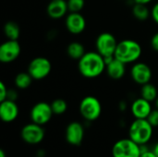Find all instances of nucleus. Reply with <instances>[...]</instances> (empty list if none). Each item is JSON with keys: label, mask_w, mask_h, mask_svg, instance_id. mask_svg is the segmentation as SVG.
<instances>
[{"label": "nucleus", "mask_w": 158, "mask_h": 157, "mask_svg": "<svg viewBox=\"0 0 158 157\" xmlns=\"http://www.w3.org/2000/svg\"><path fill=\"white\" fill-rule=\"evenodd\" d=\"M81 117L87 121H94L99 118L102 113V105L100 101L92 95L84 97L79 106Z\"/></svg>", "instance_id": "nucleus-4"}, {"label": "nucleus", "mask_w": 158, "mask_h": 157, "mask_svg": "<svg viewBox=\"0 0 158 157\" xmlns=\"http://www.w3.org/2000/svg\"><path fill=\"white\" fill-rule=\"evenodd\" d=\"M132 14L135 19L139 20H146L151 16V11L147 7V5L136 4L132 6Z\"/></svg>", "instance_id": "nucleus-22"}, {"label": "nucleus", "mask_w": 158, "mask_h": 157, "mask_svg": "<svg viewBox=\"0 0 158 157\" xmlns=\"http://www.w3.org/2000/svg\"><path fill=\"white\" fill-rule=\"evenodd\" d=\"M143 49L138 42L131 39H126L118 43L115 57L127 65L136 62L141 57Z\"/></svg>", "instance_id": "nucleus-2"}, {"label": "nucleus", "mask_w": 158, "mask_h": 157, "mask_svg": "<svg viewBox=\"0 0 158 157\" xmlns=\"http://www.w3.org/2000/svg\"><path fill=\"white\" fill-rule=\"evenodd\" d=\"M151 46L155 51L158 52V32L153 35L151 39Z\"/></svg>", "instance_id": "nucleus-28"}, {"label": "nucleus", "mask_w": 158, "mask_h": 157, "mask_svg": "<svg viewBox=\"0 0 158 157\" xmlns=\"http://www.w3.org/2000/svg\"><path fill=\"white\" fill-rule=\"evenodd\" d=\"M52 70V64L50 60L44 56L33 58L28 66V72L33 80L40 81L46 78Z\"/></svg>", "instance_id": "nucleus-6"}, {"label": "nucleus", "mask_w": 158, "mask_h": 157, "mask_svg": "<svg viewBox=\"0 0 158 157\" xmlns=\"http://www.w3.org/2000/svg\"><path fill=\"white\" fill-rule=\"evenodd\" d=\"M153 152L156 154V155L158 157V142L156 143V145L154 146V148H153Z\"/></svg>", "instance_id": "nucleus-32"}, {"label": "nucleus", "mask_w": 158, "mask_h": 157, "mask_svg": "<svg viewBox=\"0 0 158 157\" xmlns=\"http://www.w3.org/2000/svg\"><path fill=\"white\" fill-rule=\"evenodd\" d=\"M134 3L136 4H143V5H148L150 2H152L153 0H133Z\"/></svg>", "instance_id": "nucleus-31"}, {"label": "nucleus", "mask_w": 158, "mask_h": 157, "mask_svg": "<svg viewBox=\"0 0 158 157\" xmlns=\"http://www.w3.org/2000/svg\"><path fill=\"white\" fill-rule=\"evenodd\" d=\"M45 131L43 126L34 122L26 124L20 131L21 139L28 144L35 145L43 142L44 139Z\"/></svg>", "instance_id": "nucleus-8"}, {"label": "nucleus", "mask_w": 158, "mask_h": 157, "mask_svg": "<svg viewBox=\"0 0 158 157\" xmlns=\"http://www.w3.org/2000/svg\"><path fill=\"white\" fill-rule=\"evenodd\" d=\"M152 105L151 102L140 97L133 101L131 106V111L132 116L135 118L140 119H147L148 116L152 112Z\"/></svg>", "instance_id": "nucleus-15"}, {"label": "nucleus", "mask_w": 158, "mask_h": 157, "mask_svg": "<svg viewBox=\"0 0 158 157\" xmlns=\"http://www.w3.org/2000/svg\"><path fill=\"white\" fill-rule=\"evenodd\" d=\"M118 43L117 39L112 33L102 32L97 36L95 41L96 51L104 57L115 56Z\"/></svg>", "instance_id": "nucleus-7"}, {"label": "nucleus", "mask_w": 158, "mask_h": 157, "mask_svg": "<svg viewBox=\"0 0 158 157\" xmlns=\"http://www.w3.org/2000/svg\"><path fill=\"white\" fill-rule=\"evenodd\" d=\"M142 155H141V157H157L156 155V154L150 150H143V147H142Z\"/></svg>", "instance_id": "nucleus-29"}, {"label": "nucleus", "mask_w": 158, "mask_h": 157, "mask_svg": "<svg viewBox=\"0 0 158 157\" xmlns=\"http://www.w3.org/2000/svg\"><path fill=\"white\" fill-rule=\"evenodd\" d=\"M131 76L137 84L143 85L150 82L152 79V69L147 64L138 62L132 66L131 69Z\"/></svg>", "instance_id": "nucleus-12"}, {"label": "nucleus", "mask_w": 158, "mask_h": 157, "mask_svg": "<svg viewBox=\"0 0 158 157\" xmlns=\"http://www.w3.org/2000/svg\"><path fill=\"white\" fill-rule=\"evenodd\" d=\"M147 120L149 121V123L154 127L156 128L158 127V109L152 110V112L150 113V115L147 118Z\"/></svg>", "instance_id": "nucleus-25"}, {"label": "nucleus", "mask_w": 158, "mask_h": 157, "mask_svg": "<svg viewBox=\"0 0 158 157\" xmlns=\"http://www.w3.org/2000/svg\"><path fill=\"white\" fill-rule=\"evenodd\" d=\"M50 105L54 115H63L68 110V103L61 98L55 99Z\"/></svg>", "instance_id": "nucleus-23"}, {"label": "nucleus", "mask_w": 158, "mask_h": 157, "mask_svg": "<svg viewBox=\"0 0 158 157\" xmlns=\"http://www.w3.org/2000/svg\"><path fill=\"white\" fill-rule=\"evenodd\" d=\"M106 70L111 79L120 80L126 73V64L115 57L111 62L106 64Z\"/></svg>", "instance_id": "nucleus-17"}, {"label": "nucleus", "mask_w": 158, "mask_h": 157, "mask_svg": "<svg viewBox=\"0 0 158 157\" xmlns=\"http://www.w3.org/2000/svg\"><path fill=\"white\" fill-rule=\"evenodd\" d=\"M17 92L14 91V90H8V93H7V98L8 100H12V101H15L17 99Z\"/></svg>", "instance_id": "nucleus-30"}, {"label": "nucleus", "mask_w": 158, "mask_h": 157, "mask_svg": "<svg viewBox=\"0 0 158 157\" xmlns=\"http://www.w3.org/2000/svg\"><path fill=\"white\" fill-rule=\"evenodd\" d=\"M8 93V89L3 81H0V102L6 100Z\"/></svg>", "instance_id": "nucleus-26"}, {"label": "nucleus", "mask_w": 158, "mask_h": 157, "mask_svg": "<svg viewBox=\"0 0 158 157\" xmlns=\"http://www.w3.org/2000/svg\"><path fill=\"white\" fill-rule=\"evenodd\" d=\"M19 116V106L15 101L5 100L0 104V118L3 122L10 123L17 119Z\"/></svg>", "instance_id": "nucleus-14"}, {"label": "nucleus", "mask_w": 158, "mask_h": 157, "mask_svg": "<svg viewBox=\"0 0 158 157\" xmlns=\"http://www.w3.org/2000/svg\"><path fill=\"white\" fill-rule=\"evenodd\" d=\"M0 157H6V153H5L4 150H0Z\"/></svg>", "instance_id": "nucleus-33"}, {"label": "nucleus", "mask_w": 158, "mask_h": 157, "mask_svg": "<svg viewBox=\"0 0 158 157\" xmlns=\"http://www.w3.org/2000/svg\"><path fill=\"white\" fill-rule=\"evenodd\" d=\"M156 108L158 109V97L156 98Z\"/></svg>", "instance_id": "nucleus-34"}, {"label": "nucleus", "mask_w": 158, "mask_h": 157, "mask_svg": "<svg viewBox=\"0 0 158 157\" xmlns=\"http://www.w3.org/2000/svg\"><path fill=\"white\" fill-rule=\"evenodd\" d=\"M4 33L8 40H18L20 35V29L15 21H7L4 25Z\"/></svg>", "instance_id": "nucleus-20"}, {"label": "nucleus", "mask_w": 158, "mask_h": 157, "mask_svg": "<svg viewBox=\"0 0 158 157\" xmlns=\"http://www.w3.org/2000/svg\"><path fill=\"white\" fill-rule=\"evenodd\" d=\"M85 48L82 43L79 42H71L67 47L68 56L75 60H80L85 55Z\"/></svg>", "instance_id": "nucleus-18"}, {"label": "nucleus", "mask_w": 158, "mask_h": 157, "mask_svg": "<svg viewBox=\"0 0 158 157\" xmlns=\"http://www.w3.org/2000/svg\"><path fill=\"white\" fill-rule=\"evenodd\" d=\"M46 11L51 19H59L65 17L69 11L68 3L66 0H51L47 6Z\"/></svg>", "instance_id": "nucleus-16"}, {"label": "nucleus", "mask_w": 158, "mask_h": 157, "mask_svg": "<svg viewBox=\"0 0 158 157\" xmlns=\"http://www.w3.org/2000/svg\"><path fill=\"white\" fill-rule=\"evenodd\" d=\"M154 127L147 119L135 118L129 128V138L140 146L146 145L153 137Z\"/></svg>", "instance_id": "nucleus-3"}, {"label": "nucleus", "mask_w": 158, "mask_h": 157, "mask_svg": "<svg viewBox=\"0 0 158 157\" xmlns=\"http://www.w3.org/2000/svg\"><path fill=\"white\" fill-rule=\"evenodd\" d=\"M106 65L104 56L96 52H86L79 60L78 68L81 76L87 79H94L99 77L105 70Z\"/></svg>", "instance_id": "nucleus-1"}, {"label": "nucleus", "mask_w": 158, "mask_h": 157, "mask_svg": "<svg viewBox=\"0 0 158 157\" xmlns=\"http://www.w3.org/2000/svg\"><path fill=\"white\" fill-rule=\"evenodd\" d=\"M142 152V146L130 138L118 141L112 147L113 157H141Z\"/></svg>", "instance_id": "nucleus-5"}, {"label": "nucleus", "mask_w": 158, "mask_h": 157, "mask_svg": "<svg viewBox=\"0 0 158 157\" xmlns=\"http://www.w3.org/2000/svg\"><path fill=\"white\" fill-rule=\"evenodd\" d=\"M141 97H143V99L149 101V102H154L156 100L158 97V93L156 87L148 82L145 83L143 85H142V89H141Z\"/></svg>", "instance_id": "nucleus-19"}, {"label": "nucleus", "mask_w": 158, "mask_h": 157, "mask_svg": "<svg viewBox=\"0 0 158 157\" xmlns=\"http://www.w3.org/2000/svg\"><path fill=\"white\" fill-rule=\"evenodd\" d=\"M65 138L68 143L73 146H79L81 144L84 138L83 125L78 121L70 122L65 131Z\"/></svg>", "instance_id": "nucleus-11"}, {"label": "nucleus", "mask_w": 158, "mask_h": 157, "mask_svg": "<svg viewBox=\"0 0 158 157\" xmlns=\"http://www.w3.org/2000/svg\"><path fill=\"white\" fill-rule=\"evenodd\" d=\"M65 25L70 33L80 34L86 28V20L80 12H69L66 17Z\"/></svg>", "instance_id": "nucleus-13"}, {"label": "nucleus", "mask_w": 158, "mask_h": 157, "mask_svg": "<svg viewBox=\"0 0 158 157\" xmlns=\"http://www.w3.org/2000/svg\"><path fill=\"white\" fill-rule=\"evenodd\" d=\"M21 47L18 40H8L0 45V62L7 64L15 61L20 55Z\"/></svg>", "instance_id": "nucleus-10"}, {"label": "nucleus", "mask_w": 158, "mask_h": 157, "mask_svg": "<svg viewBox=\"0 0 158 157\" xmlns=\"http://www.w3.org/2000/svg\"><path fill=\"white\" fill-rule=\"evenodd\" d=\"M54 113L51 105L45 102H39L35 104L30 113L31 122L44 126L47 124L53 117Z\"/></svg>", "instance_id": "nucleus-9"}, {"label": "nucleus", "mask_w": 158, "mask_h": 157, "mask_svg": "<svg viewBox=\"0 0 158 157\" xmlns=\"http://www.w3.org/2000/svg\"><path fill=\"white\" fill-rule=\"evenodd\" d=\"M67 3L69 12H81L85 6L84 0H67Z\"/></svg>", "instance_id": "nucleus-24"}, {"label": "nucleus", "mask_w": 158, "mask_h": 157, "mask_svg": "<svg viewBox=\"0 0 158 157\" xmlns=\"http://www.w3.org/2000/svg\"><path fill=\"white\" fill-rule=\"evenodd\" d=\"M32 80H33L32 77L30 75V73L28 71L27 72H19L16 75L14 82L18 89L25 90L31 85Z\"/></svg>", "instance_id": "nucleus-21"}, {"label": "nucleus", "mask_w": 158, "mask_h": 157, "mask_svg": "<svg viewBox=\"0 0 158 157\" xmlns=\"http://www.w3.org/2000/svg\"><path fill=\"white\" fill-rule=\"evenodd\" d=\"M36 157H42V156H36Z\"/></svg>", "instance_id": "nucleus-35"}, {"label": "nucleus", "mask_w": 158, "mask_h": 157, "mask_svg": "<svg viewBox=\"0 0 158 157\" xmlns=\"http://www.w3.org/2000/svg\"><path fill=\"white\" fill-rule=\"evenodd\" d=\"M151 17L154 19V21L158 24V2L154 5V6L151 9Z\"/></svg>", "instance_id": "nucleus-27"}]
</instances>
